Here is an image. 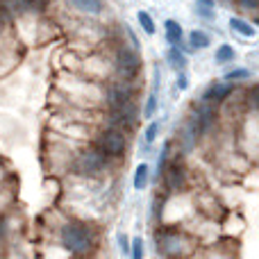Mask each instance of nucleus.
<instances>
[{"mask_svg":"<svg viewBox=\"0 0 259 259\" xmlns=\"http://www.w3.org/2000/svg\"><path fill=\"white\" fill-rule=\"evenodd\" d=\"M125 146H127L125 134L118 127L103 130V132L98 134V139H96V148H100L107 157H121L123 152H125Z\"/></svg>","mask_w":259,"mask_h":259,"instance_id":"f03ea898","label":"nucleus"},{"mask_svg":"<svg viewBox=\"0 0 259 259\" xmlns=\"http://www.w3.org/2000/svg\"><path fill=\"white\" fill-rule=\"evenodd\" d=\"M198 134H202L200 125H198V118L191 116L187 123H184V130H182V141H184V150H191L198 141Z\"/></svg>","mask_w":259,"mask_h":259,"instance_id":"9d476101","label":"nucleus"},{"mask_svg":"<svg viewBox=\"0 0 259 259\" xmlns=\"http://www.w3.org/2000/svg\"><path fill=\"white\" fill-rule=\"evenodd\" d=\"M193 12L198 14L200 18H205V21H216V12H214V7H207V5H200V3H196L193 5Z\"/></svg>","mask_w":259,"mask_h":259,"instance_id":"4be33fe9","label":"nucleus"},{"mask_svg":"<svg viewBox=\"0 0 259 259\" xmlns=\"http://www.w3.org/2000/svg\"><path fill=\"white\" fill-rule=\"evenodd\" d=\"M132 87L127 84V80H118V82H114V84H109V89H107V105L112 109H116V107H123V105H127V103H132Z\"/></svg>","mask_w":259,"mask_h":259,"instance_id":"39448f33","label":"nucleus"},{"mask_svg":"<svg viewBox=\"0 0 259 259\" xmlns=\"http://www.w3.org/2000/svg\"><path fill=\"white\" fill-rule=\"evenodd\" d=\"M137 21H139V27H141L143 32H146L148 36H152L157 32V27H155V21H152V16L148 12H143V9H139L137 12Z\"/></svg>","mask_w":259,"mask_h":259,"instance_id":"6ab92c4d","label":"nucleus"},{"mask_svg":"<svg viewBox=\"0 0 259 259\" xmlns=\"http://www.w3.org/2000/svg\"><path fill=\"white\" fill-rule=\"evenodd\" d=\"M234 57H237V53H234V48L230 44H221L219 48H216V53H214V62L216 64H230V62H234Z\"/></svg>","mask_w":259,"mask_h":259,"instance_id":"a211bd4d","label":"nucleus"},{"mask_svg":"<svg viewBox=\"0 0 259 259\" xmlns=\"http://www.w3.org/2000/svg\"><path fill=\"white\" fill-rule=\"evenodd\" d=\"M161 175L166 178V187H168L170 191H180V189L187 184V170H184V166L175 159L170 161V164H166V168Z\"/></svg>","mask_w":259,"mask_h":259,"instance_id":"0eeeda50","label":"nucleus"},{"mask_svg":"<svg viewBox=\"0 0 259 259\" xmlns=\"http://www.w3.org/2000/svg\"><path fill=\"white\" fill-rule=\"evenodd\" d=\"M71 7H75L77 12H84V14H100L103 12V3L100 0H68Z\"/></svg>","mask_w":259,"mask_h":259,"instance_id":"dca6fc26","label":"nucleus"},{"mask_svg":"<svg viewBox=\"0 0 259 259\" xmlns=\"http://www.w3.org/2000/svg\"><path fill=\"white\" fill-rule=\"evenodd\" d=\"M107 159L109 157L105 155L100 148H89V150L80 152V157H77V170H80L82 175H98L100 170L107 166Z\"/></svg>","mask_w":259,"mask_h":259,"instance_id":"7ed1b4c3","label":"nucleus"},{"mask_svg":"<svg viewBox=\"0 0 259 259\" xmlns=\"http://www.w3.org/2000/svg\"><path fill=\"white\" fill-rule=\"evenodd\" d=\"M189 44H191V50H205L209 48L211 39L205 30H191L189 32Z\"/></svg>","mask_w":259,"mask_h":259,"instance_id":"2eb2a0df","label":"nucleus"},{"mask_svg":"<svg viewBox=\"0 0 259 259\" xmlns=\"http://www.w3.org/2000/svg\"><path fill=\"white\" fill-rule=\"evenodd\" d=\"M164 30H166V41H168L170 46H178L184 41V32H182V25H180L175 18H168V21L164 23Z\"/></svg>","mask_w":259,"mask_h":259,"instance_id":"9b49d317","label":"nucleus"},{"mask_svg":"<svg viewBox=\"0 0 259 259\" xmlns=\"http://www.w3.org/2000/svg\"><path fill=\"white\" fill-rule=\"evenodd\" d=\"M130 257H134V259L143 257V241L139 237H134L132 241H130Z\"/></svg>","mask_w":259,"mask_h":259,"instance_id":"5701e85b","label":"nucleus"},{"mask_svg":"<svg viewBox=\"0 0 259 259\" xmlns=\"http://www.w3.org/2000/svg\"><path fill=\"white\" fill-rule=\"evenodd\" d=\"M62 246L73 255H87L94 246V234L82 223H66L62 228Z\"/></svg>","mask_w":259,"mask_h":259,"instance_id":"f257e3e1","label":"nucleus"},{"mask_svg":"<svg viewBox=\"0 0 259 259\" xmlns=\"http://www.w3.org/2000/svg\"><path fill=\"white\" fill-rule=\"evenodd\" d=\"M228 25H230V30H234L237 34L246 36V39H252V36L257 34L255 25H252V23H248V21H243V18H239V16H232V18H230Z\"/></svg>","mask_w":259,"mask_h":259,"instance_id":"f8f14e48","label":"nucleus"},{"mask_svg":"<svg viewBox=\"0 0 259 259\" xmlns=\"http://www.w3.org/2000/svg\"><path fill=\"white\" fill-rule=\"evenodd\" d=\"M196 3H200V5H207V7H216V3H214V0H196Z\"/></svg>","mask_w":259,"mask_h":259,"instance_id":"c756f323","label":"nucleus"},{"mask_svg":"<svg viewBox=\"0 0 259 259\" xmlns=\"http://www.w3.org/2000/svg\"><path fill=\"white\" fill-rule=\"evenodd\" d=\"M168 155H170V141H166L159 150V157H157V175L164 173L166 164H168Z\"/></svg>","mask_w":259,"mask_h":259,"instance_id":"aec40b11","label":"nucleus"},{"mask_svg":"<svg viewBox=\"0 0 259 259\" xmlns=\"http://www.w3.org/2000/svg\"><path fill=\"white\" fill-rule=\"evenodd\" d=\"M134 123H137V109H134L132 103L112 109V116H109V125L112 127H118L125 132V130H130Z\"/></svg>","mask_w":259,"mask_h":259,"instance_id":"423d86ee","label":"nucleus"},{"mask_svg":"<svg viewBox=\"0 0 259 259\" xmlns=\"http://www.w3.org/2000/svg\"><path fill=\"white\" fill-rule=\"evenodd\" d=\"M148 180H150V168H148V164H139L137 170H134L132 187L137 189V191H143V189L148 187Z\"/></svg>","mask_w":259,"mask_h":259,"instance_id":"f3484780","label":"nucleus"},{"mask_svg":"<svg viewBox=\"0 0 259 259\" xmlns=\"http://www.w3.org/2000/svg\"><path fill=\"white\" fill-rule=\"evenodd\" d=\"M193 116L198 118V125H200L202 132H207V130L216 123V109H214V105L211 103H205V100H202V103L196 107Z\"/></svg>","mask_w":259,"mask_h":259,"instance_id":"1a4fd4ad","label":"nucleus"},{"mask_svg":"<svg viewBox=\"0 0 259 259\" xmlns=\"http://www.w3.org/2000/svg\"><path fill=\"white\" fill-rule=\"evenodd\" d=\"M157 91H159V71H155V84H152V91L146 98V107H143V116L146 118H152L157 112V103H159L157 100Z\"/></svg>","mask_w":259,"mask_h":259,"instance_id":"ddd939ff","label":"nucleus"},{"mask_svg":"<svg viewBox=\"0 0 259 259\" xmlns=\"http://www.w3.org/2000/svg\"><path fill=\"white\" fill-rule=\"evenodd\" d=\"M252 77V71H248V68H234V71H228L225 73L223 80L228 82H239V80H250Z\"/></svg>","mask_w":259,"mask_h":259,"instance_id":"412c9836","label":"nucleus"},{"mask_svg":"<svg viewBox=\"0 0 259 259\" xmlns=\"http://www.w3.org/2000/svg\"><path fill=\"white\" fill-rule=\"evenodd\" d=\"M159 121H152L150 125L146 127V134H143V139H146V143H152L157 139V134H159Z\"/></svg>","mask_w":259,"mask_h":259,"instance_id":"b1692460","label":"nucleus"},{"mask_svg":"<svg viewBox=\"0 0 259 259\" xmlns=\"http://www.w3.org/2000/svg\"><path fill=\"white\" fill-rule=\"evenodd\" d=\"M241 5V9H257L259 7V0H237Z\"/></svg>","mask_w":259,"mask_h":259,"instance_id":"c85d7f7f","label":"nucleus"},{"mask_svg":"<svg viewBox=\"0 0 259 259\" xmlns=\"http://www.w3.org/2000/svg\"><path fill=\"white\" fill-rule=\"evenodd\" d=\"M248 98H250V103H252V105H255V107L259 109V84L252 87V89H250V94H248Z\"/></svg>","mask_w":259,"mask_h":259,"instance_id":"cd10ccee","label":"nucleus"},{"mask_svg":"<svg viewBox=\"0 0 259 259\" xmlns=\"http://www.w3.org/2000/svg\"><path fill=\"white\" fill-rule=\"evenodd\" d=\"M118 246L123 248V252H125V255H130V239H127V234H118Z\"/></svg>","mask_w":259,"mask_h":259,"instance_id":"bb28decb","label":"nucleus"},{"mask_svg":"<svg viewBox=\"0 0 259 259\" xmlns=\"http://www.w3.org/2000/svg\"><path fill=\"white\" fill-rule=\"evenodd\" d=\"M232 91H234L232 82H214L211 87H207L205 89L202 100H205V103H211V105H219V103H223L225 98H230Z\"/></svg>","mask_w":259,"mask_h":259,"instance_id":"6e6552de","label":"nucleus"},{"mask_svg":"<svg viewBox=\"0 0 259 259\" xmlns=\"http://www.w3.org/2000/svg\"><path fill=\"white\" fill-rule=\"evenodd\" d=\"M166 62H168V66L175 68V71H184V66H187V55H184L178 46H170V48L166 50Z\"/></svg>","mask_w":259,"mask_h":259,"instance_id":"4468645a","label":"nucleus"},{"mask_svg":"<svg viewBox=\"0 0 259 259\" xmlns=\"http://www.w3.org/2000/svg\"><path fill=\"white\" fill-rule=\"evenodd\" d=\"M252 25H259V18H255V23H252Z\"/></svg>","mask_w":259,"mask_h":259,"instance_id":"7c9ffc66","label":"nucleus"},{"mask_svg":"<svg viewBox=\"0 0 259 259\" xmlns=\"http://www.w3.org/2000/svg\"><path fill=\"white\" fill-rule=\"evenodd\" d=\"M139 68H141V57H139V50L121 46V48L116 50V71L121 73V77L132 80V77L139 73Z\"/></svg>","mask_w":259,"mask_h":259,"instance_id":"20e7f679","label":"nucleus"},{"mask_svg":"<svg viewBox=\"0 0 259 259\" xmlns=\"http://www.w3.org/2000/svg\"><path fill=\"white\" fill-rule=\"evenodd\" d=\"M125 32H127V36H130V44H132V48H134V50H141V44H139V39H137V36H134L132 27L125 25Z\"/></svg>","mask_w":259,"mask_h":259,"instance_id":"a878e982","label":"nucleus"},{"mask_svg":"<svg viewBox=\"0 0 259 259\" xmlns=\"http://www.w3.org/2000/svg\"><path fill=\"white\" fill-rule=\"evenodd\" d=\"M178 89H189V77L184 71H178Z\"/></svg>","mask_w":259,"mask_h":259,"instance_id":"393cba45","label":"nucleus"}]
</instances>
